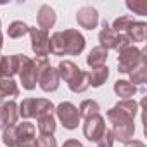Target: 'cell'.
<instances>
[{
  "mask_svg": "<svg viewBox=\"0 0 147 147\" xmlns=\"http://www.w3.org/2000/svg\"><path fill=\"white\" fill-rule=\"evenodd\" d=\"M99 111H100V106H99L95 100H92V99L83 100V102L80 104V107H78L80 118H85V119H88V118H92V116L99 114Z\"/></svg>",
  "mask_w": 147,
  "mask_h": 147,
  "instance_id": "23",
  "label": "cell"
},
{
  "mask_svg": "<svg viewBox=\"0 0 147 147\" xmlns=\"http://www.w3.org/2000/svg\"><path fill=\"white\" fill-rule=\"evenodd\" d=\"M125 147H145V144L140 140H128L125 142Z\"/></svg>",
  "mask_w": 147,
  "mask_h": 147,
  "instance_id": "34",
  "label": "cell"
},
{
  "mask_svg": "<svg viewBox=\"0 0 147 147\" xmlns=\"http://www.w3.org/2000/svg\"><path fill=\"white\" fill-rule=\"evenodd\" d=\"M59 73H57V67H45L42 73H40V76H38V85L43 92H55L59 88Z\"/></svg>",
  "mask_w": 147,
  "mask_h": 147,
  "instance_id": "10",
  "label": "cell"
},
{
  "mask_svg": "<svg viewBox=\"0 0 147 147\" xmlns=\"http://www.w3.org/2000/svg\"><path fill=\"white\" fill-rule=\"evenodd\" d=\"M14 97H19V87L12 78H5V76H0V104H4Z\"/></svg>",
  "mask_w": 147,
  "mask_h": 147,
  "instance_id": "15",
  "label": "cell"
},
{
  "mask_svg": "<svg viewBox=\"0 0 147 147\" xmlns=\"http://www.w3.org/2000/svg\"><path fill=\"white\" fill-rule=\"evenodd\" d=\"M19 54L14 55H2L0 57V76H5V78H12L14 75H18L19 71Z\"/></svg>",
  "mask_w": 147,
  "mask_h": 147,
  "instance_id": "12",
  "label": "cell"
},
{
  "mask_svg": "<svg viewBox=\"0 0 147 147\" xmlns=\"http://www.w3.org/2000/svg\"><path fill=\"white\" fill-rule=\"evenodd\" d=\"M28 30H30V26L26 23H23V21H12L9 24V28H7V35H9V38L18 40V38H23L28 33Z\"/></svg>",
  "mask_w": 147,
  "mask_h": 147,
  "instance_id": "25",
  "label": "cell"
},
{
  "mask_svg": "<svg viewBox=\"0 0 147 147\" xmlns=\"http://www.w3.org/2000/svg\"><path fill=\"white\" fill-rule=\"evenodd\" d=\"M135 23V19L131 18V16H119V18H116L114 19V23H113V31H116V33H126V30L131 26Z\"/></svg>",
  "mask_w": 147,
  "mask_h": 147,
  "instance_id": "27",
  "label": "cell"
},
{
  "mask_svg": "<svg viewBox=\"0 0 147 147\" xmlns=\"http://www.w3.org/2000/svg\"><path fill=\"white\" fill-rule=\"evenodd\" d=\"M107 78H109V67H107V66L94 67L92 71H88V85L94 87V88L102 87Z\"/></svg>",
  "mask_w": 147,
  "mask_h": 147,
  "instance_id": "17",
  "label": "cell"
},
{
  "mask_svg": "<svg viewBox=\"0 0 147 147\" xmlns=\"http://www.w3.org/2000/svg\"><path fill=\"white\" fill-rule=\"evenodd\" d=\"M130 75V83L131 85H144L147 80V64H140L138 67H135Z\"/></svg>",
  "mask_w": 147,
  "mask_h": 147,
  "instance_id": "26",
  "label": "cell"
},
{
  "mask_svg": "<svg viewBox=\"0 0 147 147\" xmlns=\"http://www.w3.org/2000/svg\"><path fill=\"white\" fill-rule=\"evenodd\" d=\"M0 114H2V121H4V128L7 126H14L18 123L19 118V111H18V104L14 100H7L0 106Z\"/></svg>",
  "mask_w": 147,
  "mask_h": 147,
  "instance_id": "14",
  "label": "cell"
},
{
  "mask_svg": "<svg viewBox=\"0 0 147 147\" xmlns=\"http://www.w3.org/2000/svg\"><path fill=\"white\" fill-rule=\"evenodd\" d=\"M57 21V16H55V11L50 7V5H42L38 9V14H36V23H38V28L43 30V31H49Z\"/></svg>",
  "mask_w": 147,
  "mask_h": 147,
  "instance_id": "13",
  "label": "cell"
},
{
  "mask_svg": "<svg viewBox=\"0 0 147 147\" xmlns=\"http://www.w3.org/2000/svg\"><path fill=\"white\" fill-rule=\"evenodd\" d=\"M145 54H147L145 50H140L133 45L121 50L118 55V71L119 73H131L140 64H145Z\"/></svg>",
  "mask_w": 147,
  "mask_h": 147,
  "instance_id": "6",
  "label": "cell"
},
{
  "mask_svg": "<svg viewBox=\"0 0 147 147\" xmlns=\"http://www.w3.org/2000/svg\"><path fill=\"white\" fill-rule=\"evenodd\" d=\"M126 7L133 11L138 16H147V2L145 0H133V2H126Z\"/></svg>",
  "mask_w": 147,
  "mask_h": 147,
  "instance_id": "29",
  "label": "cell"
},
{
  "mask_svg": "<svg viewBox=\"0 0 147 147\" xmlns=\"http://www.w3.org/2000/svg\"><path fill=\"white\" fill-rule=\"evenodd\" d=\"M67 87H69L71 92H75V94H83V92L90 87V85H88V73L80 69L76 75L67 82Z\"/></svg>",
  "mask_w": 147,
  "mask_h": 147,
  "instance_id": "16",
  "label": "cell"
},
{
  "mask_svg": "<svg viewBox=\"0 0 147 147\" xmlns=\"http://www.w3.org/2000/svg\"><path fill=\"white\" fill-rule=\"evenodd\" d=\"M19 116L23 118H42L45 114H54L55 107L50 100L47 99H24L18 106Z\"/></svg>",
  "mask_w": 147,
  "mask_h": 147,
  "instance_id": "5",
  "label": "cell"
},
{
  "mask_svg": "<svg viewBox=\"0 0 147 147\" xmlns=\"http://www.w3.org/2000/svg\"><path fill=\"white\" fill-rule=\"evenodd\" d=\"M99 42H100V47L106 49V50H116L118 54L125 49H128L131 45L130 38L125 35V33H116L113 31L111 24L107 21H102V30L99 33Z\"/></svg>",
  "mask_w": 147,
  "mask_h": 147,
  "instance_id": "4",
  "label": "cell"
},
{
  "mask_svg": "<svg viewBox=\"0 0 147 147\" xmlns=\"http://www.w3.org/2000/svg\"><path fill=\"white\" fill-rule=\"evenodd\" d=\"M36 126H38L40 133L54 135L55 126H57V125H55V118H54V114H45V116L38 118V119H36Z\"/></svg>",
  "mask_w": 147,
  "mask_h": 147,
  "instance_id": "24",
  "label": "cell"
},
{
  "mask_svg": "<svg viewBox=\"0 0 147 147\" xmlns=\"http://www.w3.org/2000/svg\"><path fill=\"white\" fill-rule=\"evenodd\" d=\"M21 61H19V71L18 75L21 78V83H23V88L26 90H33L38 83V76L40 73L50 66L49 59L47 57H35V59H30L28 55H23L19 54Z\"/></svg>",
  "mask_w": 147,
  "mask_h": 147,
  "instance_id": "3",
  "label": "cell"
},
{
  "mask_svg": "<svg viewBox=\"0 0 147 147\" xmlns=\"http://www.w3.org/2000/svg\"><path fill=\"white\" fill-rule=\"evenodd\" d=\"M0 26H2V21H0ZM0 35H2V31H0Z\"/></svg>",
  "mask_w": 147,
  "mask_h": 147,
  "instance_id": "35",
  "label": "cell"
},
{
  "mask_svg": "<svg viewBox=\"0 0 147 147\" xmlns=\"http://www.w3.org/2000/svg\"><path fill=\"white\" fill-rule=\"evenodd\" d=\"M99 147H113L114 145V135H113V131L109 130V128H106L104 130V133L100 135V138L95 142Z\"/></svg>",
  "mask_w": 147,
  "mask_h": 147,
  "instance_id": "31",
  "label": "cell"
},
{
  "mask_svg": "<svg viewBox=\"0 0 147 147\" xmlns=\"http://www.w3.org/2000/svg\"><path fill=\"white\" fill-rule=\"evenodd\" d=\"M28 33L31 36V49H33L35 55L36 57H47L50 54V50H49V40H50L49 31H43V30H40L36 26L35 28L30 26Z\"/></svg>",
  "mask_w": 147,
  "mask_h": 147,
  "instance_id": "8",
  "label": "cell"
},
{
  "mask_svg": "<svg viewBox=\"0 0 147 147\" xmlns=\"http://www.w3.org/2000/svg\"><path fill=\"white\" fill-rule=\"evenodd\" d=\"M76 23L85 30H94L99 24V12L92 5H85L76 12Z\"/></svg>",
  "mask_w": 147,
  "mask_h": 147,
  "instance_id": "11",
  "label": "cell"
},
{
  "mask_svg": "<svg viewBox=\"0 0 147 147\" xmlns=\"http://www.w3.org/2000/svg\"><path fill=\"white\" fill-rule=\"evenodd\" d=\"M18 147H36V137H35V138H28V140L19 142Z\"/></svg>",
  "mask_w": 147,
  "mask_h": 147,
  "instance_id": "32",
  "label": "cell"
},
{
  "mask_svg": "<svg viewBox=\"0 0 147 147\" xmlns=\"http://www.w3.org/2000/svg\"><path fill=\"white\" fill-rule=\"evenodd\" d=\"M114 94L118 97H121V100H126V99H131L137 94V87L131 85L128 80H118L114 83Z\"/></svg>",
  "mask_w": 147,
  "mask_h": 147,
  "instance_id": "20",
  "label": "cell"
},
{
  "mask_svg": "<svg viewBox=\"0 0 147 147\" xmlns=\"http://www.w3.org/2000/svg\"><path fill=\"white\" fill-rule=\"evenodd\" d=\"M35 125L30 123V121H23L19 125H16V137H18V144L23 142V140H28V138H35Z\"/></svg>",
  "mask_w": 147,
  "mask_h": 147,
  "instance_id": "22",
  "label": "cell"
},
{
  "mask_svg": "<svg viewBox=\"0 0 147 147\" xmlns=\"http://www.w3.org/2000/svg\"><path fill=\"white\" fill-rule=\"evenodd\" d=\"M80 71V67L75 64V62H71V61H61L59 66H57V73H59V78H62L66 83L76 75V73Z\"/></svg>",
  "mask_w": 147,
  "mask_h": 147,
  "instance_id": "21",
  "label": "cell"
},
{
  "mask_svg": "<svg viewBox=\"0 0 147 147\" xmlns=\"http://www.w3.org/2000/svg\"><path fill=\"white\" fill-rule=\"evenodd\" d=\"M130 42H144L145 40V35H147V24L144 21H135L125 33Z\"/></svg>",
  "mask_w": 147,
  "mask_h": 147,
  "instance_id": "19",
  "label": "cell"
},
{
  "mask_svg": "<svg viewBox=\"0 0 147 147\" xmlns=\"http://www.w3.org/2000/svg\"><path fill=\"white\" fill-rule=\"evenodd\" d=\"M106 61H107V50L102 49L100 45H99V47H94V49L88 52V55H87V64H88L92 69L104 66Z\"/></svg>",
  "mask_w": 147,
  "mask_h": 147,
  "instance_id": "18",
  "label": "cell"
},
{
  "mask_svg": "<svg viewBox=\"0 0 147 147\" xmlns=\"http://www.w3.org/2000/svg\"><path fill=\"white\" fill-rule=\"evenodd\" d=\"M137 113H138V104L133 99L119 100L116 106H113L107 111V119L113 125L111 131L114 135V140H119V142L131 140L135 133L133 118L137 116Z\"/></svg>",
  "mask_w": 147,
  "mask_h": 147,
  "instance_id": "1",
  "label": "cell"
},
{
  "mask_svg": "<svg viewBox=\"0 0 147 147\" xmlns=\"http://www.w3.org/2000/svg\"><path fill=\"white\" fill-rule=\"evenodd\" d=\"M55 113H57V118L64 125L66 130H75V128H78L82 118H80L78 107L75 104H71V102H61L55 107Z\"/></svg>",
  "mask_w": 147,
  "mask_h": 147,
  "instance_id": "7",
  "label": "cell"
},
{
  "mask_svg": "<svg viewBox=\"0 0 147 147\" xmlns=\"http://www.w3.org/2000/svg\"><path fill=\"white\" fill-rule=\"evenodd\" d=\"M36 147H57V140H55L54 135L40 133L36 137Z\"/></svg>",
  "mask_w": 147,
  "mask_h": 147,
  "instance_id": "30",
  "label": "cell"
},
{
  "mask_svg": "<svg viewBox=\"0 0 147 147\" xmlns=\"http://www.w3.org/2000/svg\"><path fill=\"white\" fill-rule=\"evenodd\" d=\"M106 130V119L100 114H95L88 119H85L83 123V135L90 140V142H97L100 138V135Z\"/></svg>",
  "mask_w": 147,
  "mask_h": 147,
  "instance_id": "9",
  "label": "cell"
},
{
  "mask_svg": "<svg viewBox=\"0 0 147 147\" xmlns=\"http://www.w3.org/2000/svg\"><path fill=\"white\" fill-rule=\"evenodd\" d=\"M85 49V36L78 30L55 31L49 40V50L54 55H78Z\"/></svg>",
  "mask_w": 147,
  "mask_h": 147,
  "instance_id": "2",
  "label": "cell"
},
{
  "mask_svg": "<svg viewBox=\"0 0 147 147\" xmlns=\"http://www.w3.org/2000/svg\"><path fill=\"white\" fill-rule=\"evenodd\" d=\"M62 147H83V145H82V142H78L75 138H69V140H66L62 144Z\"/></svg>",
  "mask_w": 147,
  "mask_h": 147,
  "instance_id": "33",
  "label": "cell"
},
{
  "mask_svg": "<svg viewBox=\"0 0 147 147\" xmlns=\"http://www.w3.org/2000/svg\"><path fill=\"white\" fill-rule=\"evenodd\" d=\"M2 142L7 147H18V137H16V125L14 126H7L4 128V135H2Z\"/></svg>",
  "mask_w": 147,
  "mask_h": 147,
  "instance_id": "28",
  "label": "cell"
}]
</instances>
